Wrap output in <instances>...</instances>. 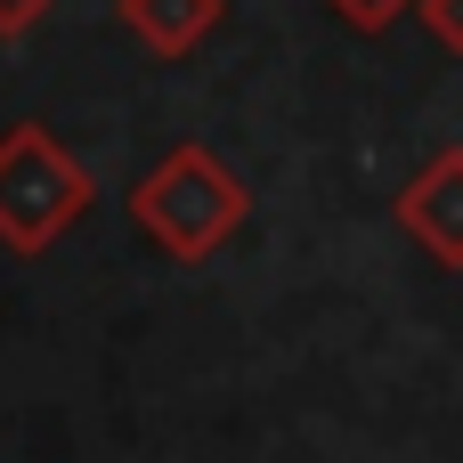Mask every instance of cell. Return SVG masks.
<instances>
[{
    "label": "cell",
    "mask_w": 463,
    "mask_h": 463,
    "mask_svg": "<svg viewBox=\"0 0 463 463\" xmlns=\"http://www.w3.org/2000/svg\"><path fill=\"white\" fill-rule=\"evenodd\" d=\"M81 212H90V171L41 122H8L0 130V244L41 260Z\"/></svg>",
    "instance_id": "7a4b0ae2"
},
{
    "label": "cell",
    "mask_w": 463,
    "mask_h": 463,
    "mask_svg": "<svg viewBox=\"0 0 463 463\" xmlns=\"http://www.w3.org/2000/svg\"><path fill=\"white\" fill-rule=\"evenodd\" d=\"M399 228H407L439 269H463V146H439V155L399 187Z\"/></svg>",
    "instance_id": "3957f363"
},
{
    "label": "cell",
    "mask_w": 463,
    "mask_h": 463,
    "mask_svg": "<svg viewBox=\"0 0 463 463\" xmlns=\"http://www.w3.org/2000/svg\"><path fill=\"white\" fill-rule=\"evenodd\" d=\"M114 16H122V33H130L146 57H195V49L220 33L228 0H114Z\"/></svg>",
    "instance_id": "277c9868"
},
{
    "label": "cell",
    "mask_w": 463,
    "mask_h": 463,
    "mask_svg": "<svg viewBox=\"0 0 463 463\" xmlns=\"http://www.w3.org/2000/svg\"><path fill=\"white\" fill-rule=\"evenodd\" d=\"M49 16V0H0V41H16V33H33Z\"/></svg>",
    "instance_id": "52a82bcc"
},
{
    "label": "cell",
    "mask_w": 463,
    "mask_h": 463,
    "mask_svg": "<svg viewBox=\"0 0 463 463\" xmlns=\"http://www.w3.org/2000/svg\"><path fill=\"white\" fill-rule=\"evenodd\" d=\"M326 8H334L350 33H391V24H399L407 8H423V0H326Z\"/></svg>",
    "instance_id": "5b68a950"
},
{
    "label": "cell",
    "mask_w": 463,
    "mask_h": 463,
    "mask_svg": "<svg viewBox=\"0 0 463 463\" xmlns=\"http://www.w3.org/2000/svg\"><path fill=\"white\" fill-rule=\"evenodd\" d=\"M244 212H252L244 179H236L212 146H171V155L130 187L138 236H146L155 252H171V260H212V252L244 228Z\"/></svg>",
    "instance_id": "6da1fadb"
},
{
    "label": "cell",
    "mask_w": 463,
    "mask_h": 463,
    "mask_svg": "<svg viewBox=\"0 0 463 463\" xmlns=\"http://www.w3.org/2000/svg\"><path fill=\"white\" fill-rule=\"evenodd\" d=\"M415 16H423V33H431L448 57H463V0H423Z\"/></svg>",
    "instance_id": "8992f818"
}]
</instances>
